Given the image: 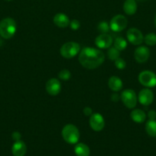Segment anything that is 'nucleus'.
Segmentation results:
<instances>
[{
    "mask_svg": "<svg viewBox=\"0 0 156 156\" xmlns=\"http://www.w3.org/2000/svg\"><path fill=\"white\" fill-rule=\"evenodd\" d=\"M84 114H85L86 116H90H90L93 114V111H92L91 108H89V107H86L84 109Z\"/></svg>",
    "mask_w": 156,
    "mask_h": 156,
    "instance_id": "30",
    "label": "nucleus"
},
{
    "mask_svg": "<svg viewBox=\"0 0 156 156\" xmlns=\"http://www.w3.org/2000/svg\"><path fill=\"white\" fill-rule=\"evenodd\" d=\"M120 98L124 105L129 109H133L137 105L138 98L136 92L132 89L124 90L121 94Z\"/></svg>",
    "mask_w": 156,
    "mask_h": 156,
    "instance_id": "5",
    "label": "nucleus"
},
{
    "mask_svg": "<svg viewBox=\"0 0 156 156\" xmlns=\"http://www.w3.org/2000/svg\"><path fill=\"white\" fill-rule=\"evenodd\" d=\"M131 119L137 123H142L145 122L146 119V114L142 110L134 109L130 114Z\"/></svg>",
    "mask_w": 156,
    "mask_h": 156,
    "instance_id": "18",
    "label": "nucleus"
},
{
    "mask_svg": "<svg viewBox=\"0 0 156 156\" xmlns=\"http://www.w3.org/2000/svg\"><path fill=\"white\" fill-rule=\"evenodd\" d=\"M80 50V46L76 42H67L61 47L60 50L61 55L65 59H71L78 54Z\"/></svg>",
    "mask_w": 156,
    "mask_h": 156,
    "instance_id": "4",
    "label": "nucleus"
},
{
    "mask_svg": "<svg viewBox=\"0 0 156 156\" xmlns=\"http://www.w3.org/2000/svg\"><path fill=\"white\" fill-rule=\"evenodd\" d=\"M148 117L149 120H156V111H153V110L150 111L148 113Z\"/></svg>",
    "mask_w": 156,
    "mask_h": 156,
    "instance_id": "29",
    "label": "nucleus"
},
{
    "mask_svg": "<svg viewBox=\"0 0 156 156\" xmlns=\"http://www.w3.org/2000/svg\"><path fill=\"white\" fill-rule=\"evenodd\" d=\"M6 1H8V2H10V1H12V0H6Z\"/></svg>",
    "mask_w": 156,
    "mask_h": 156,
    "instance_id": "34",
    "label": "nucleus"
},
{
    "mask_svg": "<svg viewBox=\"0 0 156 156\" xmlns=\"http://www.w3.org/2000/svg\"><path fill=\"white\" fill-rule=\"evenodd\" d=\"M17 30L16 22L11 18H6L0 21V36L4 39H10Z\"/></svg>",
    "mask_w": 156,
    "mask_h": 156,
    "instance_id": "2",
    "label": "nucleus"
},
{
    "mask_svg": "<svg viewBox=\"0 0 156 156\" xmlns=\"http://www.w3.org/2000/svg\"><path fill=\"white\" fill-rule=\"evenodd\" d=\"M123 10L126 15H134L137 11V3L136 0H125L123 4Z\"/></svg>",
    "mask_w": 156,
    "mask_h": 156,
    "instance_id": "17",
    "label": "nucleus"
},
{
    "mask_svg": "<svg viewBox=\"0 0 156 156\" xmlns=\"http://www.w3.org/2000/svg\"><path fill=\"white\" fill-rule=\"evenodd\" d=\"M138 1H143V0H138Z\"/></svg>",
    "mask_w": 156,
    "mask_h": 156,
    "instance_id": "35",
    "label": "nucleus"
},
{
    "mask_svg": "<svg viewBox=\"0 0 156 156\" xmlns=\"http://www.w3.org/2000/svg\"><path fill=\"white\" fill-rule=\"evenodd\" d=\"M138 100L141 105L144 106H148L154 100V94L149 88H144L141 90L138 95Z\"/></svg>",
    "mask_w": 156,
    "mask_h": 156,
    "instance_id": "10",
    "label": "nucleus"
},
{
    "mask_svg": "<svg viewBox=\"0 0 156 156\" xmlns=\"http://www.w3.org/2000/svg\"><path fill=\"white\" fill-rule=\"evenodd\" d=\"M107 55H108V57L110 60L115 61L119 57V50L115 48L114 47H110L108 52H107Z\"/></svg>",
    "mask_w": 156,
    "mask_h": 156,
    "instance_id": "22",
    "label": "nucleus"
},
{
    "mask_svg": "<svg viewBox=\"0 0 156 156\" xmlns=\"http://www.w3.org/2000/svg\"><path fill=\"white\" fill-rule=\"evenodd\" d=\"M114 47L118 50H124L127 47V41L122 37H118L115 39Z\"/></svg>",
    "mask_w": 156,
    "mask_h": 156,
    "instance_id": "21",
    "label": "nucleus"
},
{
    "mask_svg": "<svg viewBox=\"0 0 156 156\" xmlns=\"http://www.w3.org/2000/svg\"><path fill=\"white\" fill-rule=\"evenodd\" d=\"M110 24L106 21H101L99 24H98V30L100 31L102 34H107V32L110 30Z\"/></svg>",
    "mask_w": 156,
    "mask_h": 156,
    "instance_id": "24",
    "label": "nucleus"
},
{
    "mask_svg": "<svg viewBox=\"0 0 156 156\" xmlns=\"http://www.w3.org/2000/svg\"><path fill=\"white\" fill-rule=\"evenodd\" d=\"M108 86L112 91L117 92L122 88V82L118 76H111L108 81Z\"/></svg>",
    "mask_w": 156,
    "mask_h": 156,
    "instance_id": "16",
    "label": "nucleus"
},
{
    "mask_svg": "<svg viewBox=\"0 0 156 156\" xmlns=\"http://www.w3.org/2000/svg\"><path fill=\"white\" fill-rule=\"evenodd\" d=\"M74 152L76 156H89L90 149L89 146L84 143H77L74 148Z\"/></svg>",
    "mask_w": 156,
    "mask_h": 156,
    "instance_id": "19",
    "label": "nucleus"
},
{
    "mask_svg": "<svg viewBox=\"0 0 156 156\" xmlns=\"http://www.w3.org/2000/svg\"><path fill=\"white\" fill-rule=\"evenodd\" d=\"M145 130L148 136L156 137V120H149L145 124Z\"/></svg>",
    "mask_w": 156,
    "mask_h": 156,
    "instance_id": "20",
    "label": "nucleus"
},
{
    "mask_svg": "<svg viewBox=\"0 0 156 156\" xmlns=\"http://www.w3.org/2000/svg\"><path fill=\"white\" fill-rule=\"evenodd\" d=\"M54 24L58 27L64 28L70 24V19L67 15L64 13H58L54 15L53 18Z\"/></svg>",
    "mask_w": 156,
    "mask_h": 156,
    "instance_id": "14",
    "label": "nucleus"
},
{
    "mask_svg": "<svg viewBox=\"0 0 156 156\" xmlns=\"http://www.w3.org/2000/svg\"><path fill=\"white\" fill-rule=\"evenodd\" d=\"M115 62V66L117 69H123L125 68V66H126V63H125V60L122 58L119 57L117 59L114 61Z\"/></svg>",
    "mask_w": 156,
    "mask_h": 156,
    "instance_id": "26",
    "label": "nucleus"
},
{
    "mask_svg": "<svg viewBox=\"0 0 156 156\" xmlns=\"http://www.w3.org/2000/svg\"><path fill=\"white\" fill-rule=\"evenodd\" d=\"M113 37L108 34H101L95 40V44L100 49H107L113 44Z\"/></svg>",
    "mask_w": 156,
    "mask_h": 156,
    "instance_id": "13",
    "label": "nucleus"
},
{
    "mask_svg": "<svg viewBox=\"0 0 156 156\" xmlns=\"http://www.w3.org/2000/svg\"><path fill=\"white\" fill-rule=\"evenodd\" d=\"M1 44H2V41H1V40H0V45H1Z\"/></svg>",
    "mask_w": 156,
    "mask_h": 156,
    "instance_id": "33",
    "label": "nucleus"
},
{
    "mask_svg": "<svg viewBox=\"0 0 156 156\" xmlns=\"http://www.w3.org/2000/svg\"><path fill=\"white\" fill-rule=\"evenodd\" d=\"M79 62L84 68L94 69L99 67L105 60V55L98 49L84 47L79 54Z\"/></svg>",
    "mask_w": 156,
    "mask_h": 156,
    "instance_id": "1",
    "label": "nucleus"
},
{
    "mask_svg": "<svg viewBox=\"0 0 156 156\" xmlns=\"http://www.w3.org/2000/svg\"><path fill=\"white\" fill-rule=\"evenodd\" d=\"M70 76H71V73L69 70L67 69H63L58 73V78L61 80L64 81H67L70 79Z\"/></svg>",
    "mask_w": 156,
    "mask_h": 156,
    "instance_id": "25",
    "label": "nucleus"
},
{
    "mask_svg": "<svg viewBox=\"0 0 156 156\" xmlns=\"http://www.w3.org/2000/svg\"><path fill=\"white\" fill-rule=\"evenodd\" d=\"M119 99H120V97H119V95L118 94L115 93V94H112L111 100L113 101V102H118V101H119Z\"/></svg>",
    "mask_w": 156,
    "mask_h": 156,
    "instance_id": "31",
    "label": "nucleus"
},
{
    "mask_svg": "<svg viewBox=\"0 0 156 156\" xmlns=\"http://www.w3.org/2000/svg\"><path fill=\"white\" fill-rule=\"evenodd\" d=\"M127 39L133 45H140L144 41V37L142 32L136 27L128 29L126 33Z\"/></svg>",
    "mask_w": 156,
    "mask_h": 156,
    "instance_id": "9",
    "label": "nucleus"
},
{
    "mask_svg": "<svg viewBox=\"0 0 156 156\" xmlns=\"http://www.w3.org/2000/svg\"><path fill=\"white\" fill-rule=\"evenodd\" d=\"M144 41L148 46L156 45V34L154 33H149L144 37Z\"/></svg>",
    "mask_w": 156,
    "mask_h": 156,
    "instance_id": "23",
    "label": "nucleus"
},
{
    "mask_svg": "<svg viewBox=\"0 0 156 156\" xmlns=\"http://www.w3.org/2000/svg\"><path fill=\"white\" fill-rule=\"evenodd\" d=\"M154 24H155V26H156V15H155V19H154Z\"/></svg>",
    "mask_w": 156,
    "mask_h": 156,
    "instance_id": "32",
    "label": "nucleus"
},
{
    "mask_svg": "<svg viewBox=\"0 0 156 156\" xmlns=\"http://www.w3.org/2000/svg\"><path fill=\"white\" fill-rule=\"evenodd\" d=\"M62 137L68 144H76L80 139V132L76 126L73 124H67L62 129Z\"/></svg>",
    "mask_w": 156,
    "mask_h": 156,
    "instance_id": "3",
    "label": "nucleus"
},
{
    "mask_svg": "<svg viewBox=\"0 0 156 156\" xmlns=\"http://www.w3.org/2000/svg\"><path fill=\"white\" fill-rule=\"evenodd\" d=\"M150 56V50L148 47L145 46H141L136 48L134 53V57L136 62L139 63L145 62Z\"/></svg>",
    "mask_w": 156,
    "mask_h": 156,
    "instance_id": "12",
    "label": "nucleus"
},
{
    "mask_svg": "<svg viewBox=\"0 0 156 156\" xmlns=\"http://www.w3.org/2000/svg\"><path fill=\"white\" fill-rule=\"evenodd\" d=\"M128 24L127 18L122 15H116L111 19L110 27L115 32H120L123 30Z\"/></svg>",
    "mask_w": 156,
    "mask_h": 156,
    "instance_id": "7",
    "label": "nucleus"
},
{
    "mask_svg": "<svg viewBox=\"0 0 156 156\" xmlns=\"http://www.w3.org/2000/svg\"><path fill=\"white\" fill-rule=\"evenodd\" d=\"M69 25H70V28H71L72 30H76L80 28V21H78V20L73 19L71 21H70V24H69Z\"/></svg>",
    "mask_w": 156,
    "mask_h": 156,
    "instance_id": "27",
    "label": "nucleus"
},
{
    "mask_svg": "<svg viewBox=\"0 0 156 156\" xmlns=\"http://www.w3.org/2000/svg\"><path fill=\"white\" fill-rule=\"evenodd\" d=\"M27 152V146L24 142L16 141L12 147V153L14 156H24Z\"/></svg>",
    "mask_w": 156,
    "mask_h": 156,
    "instance_id": "15",
    "label": "nucleus"
},
{
    "mask_svg": "<svg viewBox=\"0 0 156 156\" xmlns=\"http://www.w3.org/2000/svg\"><path fill=\"white\" fill-rule=\"evenodd\" d=\"M46 91L51 96H56L61 92V82L57 79H50L46 82Z\"/></svg>",
    "mask_w": 156,
    "mask_h": 156,
    "instance_id": "11",
    "label": "nucleus"
},
{
    "mask_svg": "<svg viewBox=\"0 0 156 156\" xmlns=\"http://www.w3.org/2000/svg\"><path fill=\"white\" fill-rule=\"evenodd\" d=\"M89 123H90V126L92 128V129L96 131V132H99L105 126V121H104L103 117L99 113H95L90 116Z\"/></svg>",
    "mask_w": 156,
    "mask_h": 156,
    "instance_id": "8",
    "label": "nucleus"
},
{
    "mask_svg": "<svg viewBox=\"0 0 156 156\" xmlns=\"http://www.w3.org/2000/svg\"><path fill=\"white\" fill-rule=\"evenodd\" d=\"M12 139H13V140H15V142H16V141H19V140H21V134H20V133L14 132L13 133H12Z\"/></svg>",
    "mask_w": 156,
    "mask_h": 156,
    "instance_id": "28",
    "label": "nucleus"
},
{
    "mask_svg": "<svg viewBox=\"0 0 156 156\" xmlns=\"http://www.w3.org/2000/svg\"><path fill=\"white\" fill-rule=\"evenodd\" d=\"M139 81L143 86L153 88L156 86V74L150 70L142 71L139 75Z\"/></svg>",
    "mask_w": 156,
    "mask_h": 156,
    "instance_id": "6",
    "label": "nucleus"
}]
</instances>
